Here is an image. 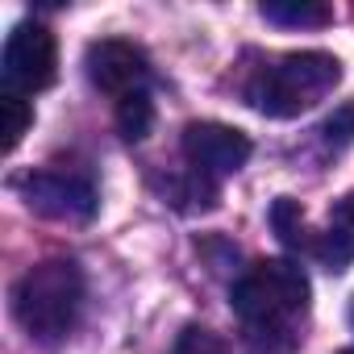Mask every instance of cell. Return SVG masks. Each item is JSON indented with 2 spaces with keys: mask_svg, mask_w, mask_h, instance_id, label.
Returning a JSON list of instances; mask_svg holds the SVG:
<instances>
[{
  "mask_svg": "<svg viewBox=\"0 0 354 354\" xmlns=\"http://www.w3.org/2000/svg\"><path fill=\"white\" fill-rule=\"evenodd\" d=\"M184 158L196 175L205 180H217V175H234L238 167H246L250 158V138L234 125L221 121H192L184 129Z\"/></svg>",
  "mask_w": 354,
  "mask_h": 354,
  "instance_id": "cell-7",
  "label": "cell"
},
{
  "mask_svg": "<svg viewBox=\"0 0 354 354\" xmlns=\"http://www.w3.org/2000/svg\"><path fill=\"white\" fill-rule=\"evenodd\" d=\"M271 225H275V234L283 238V246H308V230H304V213H300V205L292 201V196H279L275 205H271Z\"/></svg>",
  "mask_w": 354,
  "mask_h": 354,
  "instance_id": "cell-12",
  "label": "cell"
},
{
  "mask_svg": "<svg viewBox=\"0 0 354 354\" xmlns=\"http://www.w3.org/2000/svg\"><path fill=\"white\" fill-rule=\"evenodd\" d=\"M350 321H354V308H350Z\"/></svg>",
  "mask_w": 354,
  "mask_h": 354,
  "instance_id": "cell-16",
  "label": "cell"
},
{
  "mask_svg": "<svg viewBox=\"0 0 354 354\" xmlns=\"http://www.w3.org/2000/svg\"><path fill=\"white\" fill-rule=\"evenodd\" d=\"M321 142H325L329 150H346V146H354V100L337 104V109L325 117V125H321Z\"/></svg>",
  "mask_w": 354,
  "mask_h": 354,
  "instance_id": "cell-13",
  "label": "cell"
},
{
  "mask_svg": "<svg viewBox=\"0 0 354 354\" xmlns=\"http://www.w3.org/2000/svg\"><path fill=\"white\" fill-rule=\"evenodd\" d=\"M30 121H34V109H30V100H26V96H13V92L0 96V133H5V154L21 146V138H26Z\"/></svg>",
  "mask_w": 354,
  "mask_h": 354,
  "instance_id": "cell-11",
  "label": "cell"
},
{
  "mask_svg": "<svg viewBox=\"0 0 354 354\" xmlns=\"http://www.w3.org/2000/svg\"><path fill=\"white\" fill-rule=\"evenodd\" d=\"M26 205L50 221H92L100 209L92 175L75 171V167H38L26 180H17Z\"/></svg>",
  "mask_w": 354,
  "mask_h": 354,
  "instance_id": "cell-4",
  "label": "cell"
},
{
  "mask_svg": "<svg viewBox=\"0 0 354 354\" xmlns=\"http://www.w3.org/2000/svg\"><path fill=\"white\" fill-rule=\"evenodd\" d=\"M84 67H88V80L100 92L117 96V100H125L133 92H146V84H150V59H146V50L133 46V42H125V38H100V42H92L88 55H84Z\"/></svg>",
  "mask_w": 354,
  "mask_h": 354,
  "instance_id": "cell-6",
  "label": "cell"
},
{
  "mask_svg": "<svg viewBox=\"0 0 354 354\" xmlns=\"http://www.w3.org/2000/svg\"><path fill=\"white\" fill-rule=\"evenodd\" d=\"M317 254L325 259L329 271H342L350 259H354V196H346L325 230V238L317 242Z\"/></svg>",
  "mask_w": 354,
  "mask_h": 354,
  "instance_id": "cell-8",
  "label": "cell"
},
{
  "mask_svg": "<svg viewBox=\"0 0 354 354\" xmlns=\"http://www.w3.org/2000/svg\"><path fill=\"white\" fill-rule=\"evenodd\" d=\"M342 354H354V346H350V350H342Z\"/></svg>",
  "mask_w": 354,
  "mask_h": 354,
  "instance_id": "cell-15",
  "label": "cell"
},
{
  "mask_svg": "<svg viewBox=\"0 0 354 354\" xmlns=\"http://www.w3.org/2000/svg\"><path fill=\"white\" fill-rule=\"evenodd\" d=\"M84 313V271L71 259L30 267L13 288V317L34 342H63Z\"/></svg>",
  "mask_w": 354,
  "mask_h": 354,
  "instance_id": "cell-3",
  "label": "cell"
},
{
  "mask_svg": "<svg viewBox=\"0 0 354 354\" xmlns=\"http://www.w3.org/2000/svg\"><path fill=\"white\" fill-rule=\"evenodd\" d=\"M342 80V63L325 50H296L263 59L242 80V100L263 117H300L325 100Z\"/></svg>",
  "mask_w": 354,
  "mask_h": 354,
  "instance_id": "cell-2",
  "label": "cell"
},
{
  "mask_svg": "<svg viewBox=\"0 0 354 354\" xmlns=\"http://www.w3.org/2000/svg\"><path fill=\"white\" fill-rule=\"evenodd\" d=\"M59 71V50L55 34L38 21H21L5 38V59H0V75H5V92L13 96H34L55 84Z\"/></svg>",
  "mask_w": 354,
  "mask_h": 354,
  "instance_id": "cell-5",
  "label": "cell"
},
{
  "mask_svg": "<svg viewBox=\"0 0 354 354\" xmlns=\"http://www.w3.org/2000/svg\"><path fill=\"white\" fill-rule=\"evenodd\" d=\"M171 354H225V346H221L209 329H184V337L175 342Z\"/></svg>",
  "mask_w": 354,
  "mask_h": 354,
  "instance_id": "cell-14",
  "label": "cell"
},
{
  "mask_svg": "<svg viewBox=\"0 0 354 354\" xmlns=\"http://www.w3.org/2000/svg\"><path fill=\"white\" fill-rule=\"evenodd\" d=\"M154 125V100L150 92H133L125 100H117V129L125 142H142Z\"/></svg>",
  "mask_w": 354,
  "mask_h": 354,
  "instance_id": "cell-10",
  "label": "cell"
},
{
  "mask_svg": "<svg viewBox=\"0 0 354 354\" xmlns=\"http://www.w3.org/2000/svg\"><path fill=\"white\" fill-rule=\"evenodd\" d=\"M308 275L288 259L254 263L234 283V313L259 354H292L308 321Z\"/></svg>",
  "mask_w": 354,
  "mask_h": 354,
  "instance_id": "cell-1",
  "label": "cell"
},
{
  "mask_svg": "<svg viewBox=\"0 0 354 354\" xmlns=\"http://www.w3.org/2000/svg\"><path fill=\"white\" fill-rule=\"evenodd\" d=\"M259 13L263 21L288 26V30H321L333 21V9L317 5V0H267V5H259Z\"/></svg>",
  "mask_w": 354,
  "mask_h": 354,
  "instance_id": "cell-9",
  "label": "cell"
}]
</instances>
